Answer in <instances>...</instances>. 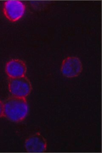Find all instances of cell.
I'll list each match as a JSON object with an SVG mask.
<instances>
[{
    "instance_id": "obj_6",
    "label": "cell",
    "mask_w": 102,
    "mask_h": 153,
    "mask_svg": "<svg viewBox=\"0 0 102 153\" xmlns=\"http://www.w3.org/2000/svg\"><path fill=\"white\" fill-rule=\"evenodd\" d=\"M5 71L10 78H19L25 76L27 73V67L22 60L13 59L6 64Z\"/></svg>"
},
{
    "instance_id": "obj_7",
    "label": "cell",
    "mask_w": 102,
    "mask_h": 153,
    "mask_svg": "<svg viewBox=\"0 0 102 153\" xmlns=\"http://www.w3.org/2000/svg\"><path fill=\"white\" fill-rule=\"evenodd\" d=\"M4 116V102L0 100V118Z\"/></svg>"
},
{
    "instance_id": "obj_2",
    "label": "cell",
    "mask_w": 102,
    "mask_h": 153,
    "mask_svg": "<svg viewBox=\"0 0 102 153\" xmlns=\"http://www.w3.org/2000/svg\"><path fill=\"white\" fill-rule=\"evenodd\" d=\"M8 86L12 96L16 97L26 98L32 91L31 82L25 76L10 78Z\"/></svg>"
},
{
    "instance_id": "obj_4",
    "label": "cell",
    "mask_w": 102,
    "mask_h": 153,
    "mask_svg": "<svg viewBox=\"0 0 102 153\" xmlns=\"http://www.w3.org/2000/svg\"><path fill=\"white\" fill-rule=\"evenodd\" d=\"M82 64L77 57H70L63 61L61 71L66 77L73 78L76 77L82 71Z\"/></svg>"
},
{
    "instance_id": "obj_5",
    "label": "cell",
    "mask_w": 102,
    "mask_h": 153,
    "mask_svg": "<svg viewBox=\"0 0 102 153\" xmlns=\"http://www.w3.org/2000/svg\"><path fill=\"white\" fill-rule=\"evenodd\" d=\"M25 148L29 152H43L46 151L47 142L41 134L36 133L26 140Z\"/></svg>"
},
{
    "instance_id": "obj_1",
    "label": "cell",
    "mask_w": 102,
    "mask_h": 153,
    "mask_svg": "<svg viewBox=\"0 0 102 153\" xmlns=\"http://www.w3.org/2000/svg\"><path fill=\"white\" fill-rule=\"evenodd\" d=\"M4 116L14 122H21L28 115L29 108L26 98L13 96L4 102Z\"/></svg>"
},
{
    "instance_id": "obj_3",
    "label": "cell",
    "mask_w": 102,
    "mask_h": 153,
    "mask_svg": "<svg viewBox=\"0 0 102 153\" xmlns=\"http://www.w3.org/2000/svg\"><path fill=\"white\" fill-rule=\"evenodd\" d=\"M4 13L12 22H16L22 19L26 12V6L22 1L9 0L4 4Z\"/></svg>"
}]
</instances>
